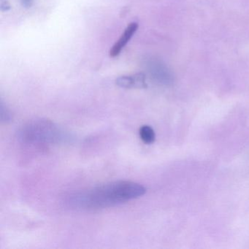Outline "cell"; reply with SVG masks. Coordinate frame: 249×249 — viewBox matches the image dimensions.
<instances>
[{"label":"cell","mask_w":249,"mask_h":249,"mask_svg":"<svg viewBox=\"0 0 249 249\" xmlns=\"http://www.w3.org/2000/svg\"><path fill=\"white\" fill-rule=\"evenodd\" d=\"M146 189L136 182L118 180L74 194L68 204L78 210H98L126 203L145 195Z\"/></svg>","instance_id":"1"},{"label":"cell","mask_w":249,"mask_h":249,"mask_svg":"<svg viewBox=\"0 0 249 249\" xmlns=\"http://www.w3.org/2000/svg\"><path fill=\"white\" fill-rule=\"evenodd\" d=\"M145 65L150 78L154 82L164 86H168L173 83V75L164 62L151 58L145 62Z\"/></svg>","instance_id":"3"},{"label":"cell","mask_w":249,"mask_h":249,"mask_svg":"<svg viewBox=\"0 0 249 249\" xmlns=\"http://www.w3.org/2000/svg\"><path fill=\"white\" fill-rule=\"evenodd\" d=\"M23 6L25 8H30L34 2V0H21Z\"/></svg>","instance_id":"8"},{"label":"cell","mask_w":249,"mask_h":249,"mask_svg":"<svg viewBox=\"0 0 249 249\" xmlns=\"http://www.w3.org/2000/svg\"><path fill=\"white\" fill-rule=\"evenodd\" d=\"M23 143L33 145L57 144L68 139V135L52 121L35 119L24 124L18 132Z\"/></svg>","instance_id":"2"},{"label":"cell","mask_w":249,"mask_h":249,"mask_svg":"<svg viewBox=\"0 0 249 249\" xmlns=\"http://www.w3.org/2000/svg\"><path fill=\"white\" fill-rule=\"evenodd\" d=\"M12 119V115H11V111L9 109L4 106L3 103H1V106H0V119L2 123H8V122H11Z\"/></svg>","instance_id":"7"},{"label":"cell","mask_w":249,"mask_h":249,"mask_svg":"<svg viewBox=\"0 0 249 249\" xmlns=\"http://www.w3.org/2000/svg\"><path fill=\"white\" fill-rule=\"evenodd\" d=\"M139 133L141 139L145 144H152L155 141V132L154 129L148 125L141 126Z\"/></svg>","instance_id":"6"},{"label":"cell","mask_w":249,"mask_h":249,"mask_svg":"<svg viewBox=\"0 0 249 249\" xmlns=\"http://www.w3.org/2000/svg\"><path fill=\"white\" fill-rule=\"evenodd\" d=\"M116 84L118 87L124 89L146 88V75L142 72L133 75H122L116 78Z\"/></svg>","instance_id":"4"},{"label":"cell","mask_w":249,"mask_h":249,"mask_svg":"<svg viewBox=\"0 0 249 249\" xmlns=\"http://www.w3.org/2000/svg\"><path fill=\"white\" fill-rule=\"evenodd\" d=\"M138 23L132 22L127 26L125 29L124 32L123 34L121 36L120 38L116 41V43L113 45L112 49H110V56L111 57H116L120 54L122 51L124 49L125 46L128 44L131 39L133 37L134 35L138 31Z\"/></svg>","instance_id":"5"}]
</instances>
